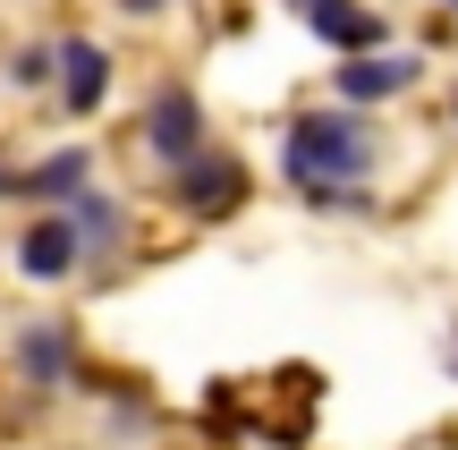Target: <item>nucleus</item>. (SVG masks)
<instances>
[{
	"mask_svg": "<svg viewBox=\"0 0 458 450\" xmlns=\"http://www.w3.org/2000/svg\"><path fill=\"white\" fill-rule=\"evenodd\" d=\"M280 162H289L297 187H340V179H365V170H374V136L348 111H306V119H289Z\"/></svg>",
	"mask_w": 458,
	"mask_h": 450,
	"instance_id": "1",
	"label": "nucleus"
},
{
	"mask_svg": "<svg viewBox=\"0 0 458 450\" xmlns=\"http://www.w3.org/2000/svg\"><path fill=\"white\" fill-rule=\"evenodd\" d=\"M145 136H153V153H162L170 170H187V162H196V145H204V111L179 94V85H162L153 111H145Z\"/></svg>",
	"mask_w": 458,
	"mask_h": 450,
	"instance_id": "2",
	"label": "nucleus"
},
{
	"mask_svg": "<svg viewBox=\"0 0 458 450\" xmlns=\"http://www.w3.org/2000/svg\"><path fill=\"white\" fill-rule=\"evenodd\" d=\"M102 94H111V60H102V43L68 34V43H60V111H102Z\"/></svg>",
	"mask_w": 458,
	"mask_h": 450,
	"instance_id": "3",
	"label": "nucleus"
},
{
	"mask_svg": "<svg viewBox=\"0 0 458 450\" xmlns=\"http://www.w3.org/2000/svg\"><path fill=\"white\" fill-rule=\"evenodd\" d=\"M170 187H179L187 213H229V204L246 196V170H238V162H221V153H196V162H187Z\"/></svg>",
	"mask_w": 458,
	"mask_h": 450,
	"instance_id": "4",
	"label": "nucleus"
},
{
	"mask_svg": "<svg viewBox=\"0 0 458 450\" xmlns=\"http://www.w3.org/2000/svg\"><path fill=\"white\" fill-rule=\"evenodd\" d=\"M77 255H85L77 221H34L26 247H17V264H26V281H68V272H77Z\"/></svg>",
	"mask_w": 458,
	"mask_h": 450,
	"instance_id": "5",
	"label": "nucleus"
},
{
	"mask_svg": "<svg viewBox=\"0 0 458 450\" xmlns=\"http://www.w3.org/2000/svg\"><path fill=\"white\" fill-rule=\"evenodd\" d=\"M314 34H323L331 51H348V60H365V51L382 43V17L348 9V0H323V9H314Z\"/></svg>",
	"mask_w": 458,
	"mask_h": 450,
	"instance_id": "6",
	"label": "nucleus"
},
{
	"mask_svg": "<svg viewBox=\"0 0 458 450\" xmlns=\"http://www.w3.org/2000/svg\"><path fill=\"white\" fill-rule=\"evenodd\" d=\"M416 60H348L340 68V102H382V94H408Z\"/></svg>",
	"mask_w": 458,
	"mask_h": 450,
	"instance_id": "7",
	"label": "nucleus"
},
{
	"mask_svg": "<svg viewBox=\"0 0 458 450\" xmlns=\"http://www.w3.org/2000/svg\"><path fill=\"white\" fill-rule=\"evenodd\" d=\"M68 221H77L85 255H111V247H119V230H128V213H119L111 196H77V213H68Z\"/></svg>",
	"mask_w": 458,
	"mask_h": 450,
	"instance_id": "8",
	"label": "nucleus"
},
{
	"mask_svg": "<svg viewBox=\"0 0 458 450\" xmlns=\"http://www.w3.org/2000/svg\"><path fill=\"white\" fill-rule=\"evenodd\" d=\"M17 366H26V383H68V332H26Z\"/></svg>",
	"mask_w": 458,
	"mask_h": 450,
	"instance_id": "9",
	"label": "nucleus"
},
{
	"mask_svg": "<svg viewBox=\"0 0 458 450\" xmlns=\"http://www.w3.org/2000/svg\"><path fill=\"white\" fill-rule=\"evenodd\" d=\"M26 196H85V153H51L34 179H17Z\"/></svg>",
	"mask_w": 458,
	"mask_h": 450,
	"instance_id": "10",
	"label": "nucleus"
},
{
	"mask_svg": "<svg viewBox=\"0 0 458 450\" xmlns=\"http://www.w3.org/2000/svg\"><path fill=\"white\" fill-rule=\"evenodd\" d=\"M128 9H162V0H128Z\"/></svg>",
	"mask_w": 458,
	"mask_h": 450,
	"instance_id": "11",
	"label": "nucleus"
},
{
	"mask_svg": "<svg viewBox=\"0 0 458 450\" xmlns=\"http://www.w3.org/2000/svg\"><path fill=\"white\" fill-rule=\"evenodd\" d=\"M306 9H323V0H306Z\"/></svg>",
	"mask_w": 458,
	"mask_h": 450,
	"instance_id": "12",
	"label": "nucleus"
}]
</instances>
